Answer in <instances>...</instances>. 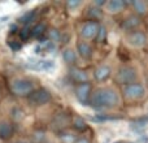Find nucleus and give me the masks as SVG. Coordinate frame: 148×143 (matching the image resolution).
I'll use <instances>...</instances> for the list:
<instances>
[{"instance_id":"obj_1","label":"nucleus","mask_w":148,"mask_h":143,"mask_svg":"<svg viewBox=\"0 0 148 143\" xmlns=\"http://www.w3.org/2000/svg\"><path fill=\"white\" fill-rule=\"evenodd\" d=\"M88 104L96 111L113 108L118 104V95L112 89H97L91 94Z\"/></svg>"},{"instance_id":"obj_2","label":"nucleus","mask_w":148,"mask_h":143,"mask_svg":"<svg viewBox=\"0 0 148 143\" xmlns=\"http://www.w3.org/2000/svg\"><path fill=\"white\" fill-rule=\"evenodd\" d=\"M9 89L12 94L16 96H29L31 92L34 91V83L33 81L27 78H14L10 81Z\"/></svg>"},{"instance_id":"obj_3","label":"nucleus","mask_w":148,"mask_h":143,"mask_svg":"<svg viewBox=\"0 0 148 143\" xmlns=\"http://www.w3.org/2000/svg\"><path fill=\"white\" fill-rule=\"evenodd\" d=\"M122 94L123 98L129 102H136L144 96L146 90H144L143 85L140 83H130L122 87Z\"/></svg>"},{"instance_id":"obj_4","label":"nucleus","mask_w":148,"mask_h":143,"mask_svg":"<svg viewBox=\"0 0 148 143\" xmlns=\"http://www.w3.org/2000/svg\"><path fill=\"white\" fill-rule=\"evenodd\" d=\"M116 79H117V82L118 83H121L122 86L134 83V81L136 79V70L134 69L133 67H129V65L121 67L120 69L117 70Z\"/></svg>"},{"instance_id":"obj_5","label":"nucleus","mask_w":148,"mask_h":143,"mask_svg":"<svg viewBox=\"0 0 148 143\" xmlns=\"http://www.w3.org/2000/svg\"><path fill=\"white\" fill-rule=\"evenodd\" d=\"M27 99L33 105H44L48 102H51L52 96H51V92H49L48 90L38 89V90H34V91L27 96Z\"/></svg>"},{"instance_id":"obj_6","label":"nucleus","mask_w":148,"mask_h":143,"mask_svg":"<svg viewBox=\"0 0 148 143\" xmlns=\"http://www.w3.org/2000/svg\"><path fill=\"white\" fill-rule=\"evenodd\" d=\"M75 96L82 104H88L90 96H91V83H81L75 87Z\"/></svg>"},{"instance_id":"obj_7","label":"nucleus","mask_w":148,"mask_h":143,"mask_svg":"<svg viewBox=\"0 0 148 143\" xmlns=\"http://www.w3.org/2000/svg\"><path fill=\"white\" fill-rule=\"evenodd\" d=\"M99 23L95 21H87L83 23L81 29V36L83 39H92L96 36L97 31H99Z\"/></svg>"},{"instance_id":"obj_8","label":"nucleus","mask_w":148,"mask_h":143,"mask_svg":"<svg viewBox=\"0 0 148 143\" xmlns=\"http://www.w3.org/2000/svg\"><path fill=\"white\" fill-rule=\"evenodd\" d=\"M127 42L134 47H143L147 42L146 34L143 31H131L127 35Z\"/></svg>"},{"instance_id":"obj_9","label":"nucleus","mask_w":148,"mask_h":143,"mask_svg":"<svg viewBox=\"0 0 148 143\" xmlns=\"http://www.w3.org/2000/svg\"><path fill=\"white\" fill-rule=\"evenodd\" d=\"M69 77L73 82H75L78 85L87 83L88 82V74H87V72H84L83 69H79V68H70Z\"/></svg>"},{"instance_id":"obj_10","label":"nucleus","mask_w":148,"mask_h":143,"mask_svg":"<svg viewBox=\"0 0 148 143\" xmlns=\"http://www.w3.org/2000/svg\"><path fill=\"white\" fill-rule=\"evenodd\" d=\"M14 133L13 125L7 120L0 121V139H9Z\"/></svg>"},{"instance_id":"obj_11","label":"nucleus","mask_w":148,"mask_h":143,"mask_svg":"<svg viewBox=\"0 0 148 143\" xmlns=\"http://www.w3.org/2000/svg\"><path fill=\"white\" fill-rule=\"evenodd\" d=\"M77 51H78L79 56L84 60H90L92 56V48L87 42H78V44H77Z\"/></svg>"},{"instance_id":"obj_12","label":"nucleus","mask_w":148,"mask_h":143,"mask_svg":"<svg viewBox=\"0 0 148 143\" xmlns=\"http://www.w3.org/2000/svg\"><path fill=\"white\" fill-rule=\"evenodd\" d=\"M105 5H107L108 10H109L110 13H116V12H120V10H122L123 8H125L126 1H123V0H109Z\"/></svg>"},{"instance_id":"obj_13","label":"nucleus","mask_w":148,"mask_h":143,"mask_svg":"<svg viewBox=\"0 0 148 143\" xmlns=\"http://www.w3.org/2000/svg\"><path fill=\"white\" fill-rule=\"evenodd\" d=\"M139 25H140V18H139L138 16H129V17L123 21L122 28L129 31V30L135 29L136 26H139Z\"/></svg>"},{"instance_id":"obj_14","label":"nucleus","mask_w":148,"mask_h":143,"mask_svg":"<svg viewBox=\"0 0 148 143\" xmlns=\"http://www.w3.org/2000/svg\"><path fill=\"white\" fill-rule=\"evenodd\" d=\"M94 76H95V78H96L99 82L105 81V79H108L110 77V68L109 67H100V68H97V69L95 70Z\"/></svg>"},{"instance_id":"obj_15","label":"nucleus","mask_w":148,"mask_h":143,"mask_svg":"<svg viewBox=\"0 0 148 143\" xmlns=\"http://www.w3.org/2000/svg\"><path fill=\"white\" fill-rule=\"evenodd\" d=\"M73 128L75 129L77 131H84L87 129V124L81 116H74L73 117V122H72Z\"/></svg>"},{"instance_id":"obj_16","label":"nucleus","mask_w":148,"mask_h":143,"mask_svg":"<svg viewBox=\"0 0 148 143\" xmlns=\"http://www.w3.org/2000/svg\"><path fill=\"white\" fill-rule=\"evenodd\" d=\"M87 17H88L91 21H95V22H96V21H99L103 18V12L100 8L92 7V8H90L88 12H87Z\"/></svg>"},{"instance_id":"obj_17","label":"nucleus","mask_w":148,"mask_h":143,"mask_svg":"<svg viewBox=\"0 0 148 143\" xmlns=\"http://www.w3.org/2000/svg\"><path fill=\"white\" fill-rule=\"evenodd\" d=\"M62 59H64V61L66 63V64L73 65L74 63H75V60H77L75 52H74L73 50H70V48L64 50V52H62Z\"/></svg>"},{"instance_id":"obj_18","label":"nucleus","mask_w":148,"mask_h":143,"mask_svg":"<svg viewBox=\"0 0 148 143\" xmlns=\"http://www.w3.org/2000/svg\"><path fill=\"white\" fill-rule=\"evenodd\" d=\"M46 34V25L44 23H36L33 29H31V36L40 39V36H43Z\"/></svg>"},{"instance_id":"obj_19","label":"nucleus","mask_w":148,"mask_h":143,"mask_svg":"<svg viewBox=\"0 0 148 143\" xmlns=\"http://www.w3.org/2000/svg\"><path fill=\"white\" fill-rule=\"evenodd\" d=\"M131 5H133L134 10L136 13H139V14H144L147 12V5L142 0H134V1H131Z\"/></svg>"},{"instance_id":"obj_20","label":"nucleus","mask_w":148,"mask_h":143,"mask_svg":"<svg viewBox=\"0 0 148 143\" xmlns=\"http://www.w3.org/2000/svg\"><path fill=\"white\" fill-rule=\"evenodd\" d=\"M35 69H40V70H49L53 68V61L51 60H43V61H38L36 63Z\"/></svg>"},{"instance_id":"obj_21","label":"nucleus","mask_w":148,"mask_h":143,"mask_svg":"<svg viewBox=\"0 0 148 143\" xmlns=\"http://www.w3.org/2000/svg\"><path fill=\"white\" fill-rule=\"evenodd\" d=\"M47 35H48L49 42H52V43H56V42H59L60 38H61V35H60V31L57 30V29H49L48 33H47Z\"/></svg>"},{"instance_id":"obj_22","label":"nucleus","mask_w":148,"mask_h":143,"mask_svg":"<svg viewBox=\"0 0 148 143\" xmlns=\"http://www.w3.org/2000/svg\"><path fill=\"white\" fill-rule=\"evenodd\" d=\"M96 42L97 43H104L105 42V38H107V29H105V26H99V31H97L96 34Z\"/></svg>"},{"instance_id":"obj_23","label":"nucleus","mask_w":148,"mask_h":143,"mask_svg":"<svg viewBox=\"0 0 148 143\" xmlns=\"http://www.w3.org/2000/svg\"><path fill=\"white\" fill-rule=\"evenodd\" d=\"M34 16H35V12H34V10L25 13V14H23L22 17L20 18V22H21V23H25V25H26V23L31 22V21L34 20Z\"/></svg>"},{"instance_id":"obj_24","label":"nucleus","mask_w":148,"mask_h":143,"mask_svg":"<svg viewBox=\"0 0 148 143\" xmlns=\"http://www.w3.org/2000/svg\"><path fill=\"white\" fill-rule=\"evenodd\" d=\"M20 36H21V39H23V41H26L27 38H30L31 36V29L29 28V26H25V28L20 31Z\"/></svg>"},{"instance_id":"obj_25","label":"nucleus","mask_w":148,"mask_h":143,"mask_svg":"<svg viewBox=\"0 0 148 143\" xmlns=\"http://www.w3.org/2000/svg\"><path fill=\"white\" fill-rule=\"evenodd\" d=\"M148 124V116L146 117H140L138 118V120H134L133 121V125H136V126H144Z\"/></svg>"},{"instance_id":"obj_26","label":"nucleus","mask_w":148,"mask_h":143,"mask_svg":"<svg viewBox=\"0 0 148 143\" xmlns=\"http://www.w3.org/2000/svg\"><path fill=\"white\" fill-rule=\"evenodd\" d=\"M94 121H107V120H117V117H110V116H101L97 115L96 117L92 118Z\"/></svg>"},{"instance_id":"obj_27","label":"nucleus","mask_w":148,"mask_h":143,"mask_svg":"<svg viewBox=\"0 0 148 143\" xmlns=\"http://www.w3.org/2000/svg\"><path fill=\"white\" fill-rule=\"evenodd\" d=\"M79 4H81V1H79V0H69V1L66 3V7L70 8V9H73V8L78 7Z\"/></svg>"},{"instance_id":"obj_28","label":"nucleus","mask_w":148,"mask_h":143,"mask_svg":"<svg viewBox=\"0 0 148 143\" xmlns=\"http://www.w3.org/2000/svg\"><path fill=\"white\" fill-rule=\"evenodd\" d=\"M74 143H90V141L87 138H83V137H82V138H77L75 141H74Z\"/></svg>"},{"instance_id":"obj_29","label":"nucleus","mask_w":148,"mask_h":143,"mask_svg":"<svg viewBox=\"0 0 148 143\" xmlns=\"http://www.w3.org/2000/svg\"><path fill=\"white\" fill-rule=\"evenodd\" d=\"M104 4H107V1H104V0H100V1L96 0V1H95V7H97V8L101 7V5H104Z\"/></svg>"},{"instance_id":"obj_30","label":"nucleus","mask_w":148,"mask_h":143,"mask_svg":"<svg viewBox=\"0 0 148 143\" xmlns=\"http://www.w3.org/2000/svg\"><path fill=\"white\" fill-rule=\"evenodd\" d=\"M16 143H27V142H25V141H18V142H16Z\"/></svg>"},{"instance_id":"obj_31","label":"nucleus","mask_w":148,"mask_h":143,"mask_svg":"<svg viewBox=\"0 0 148 143\" xmlns=\"http://www.w3.org/2000/svg\"><path fill=\"white\" fill-rule=\"evenodd\" d=\"M114 143H123V142H114Z\"/></svg>"}]
</instances>
